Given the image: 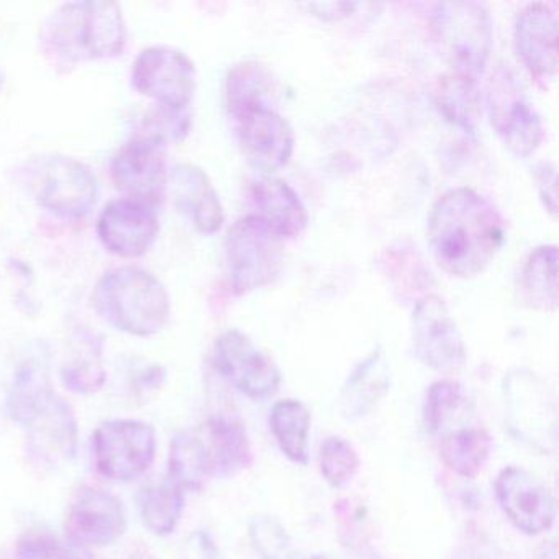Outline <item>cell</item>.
I'll use <instances>...</instances> for the list:
<instances>
[{"mask_svg":"<svg viewBox=\"0 0 559 559\" xmlns=\"http://www.w3.org/2000/svg\"><path fill=\"white\" fill-rule=\"evenodd\" d=\"M428 240L444 273L471 280L492 263L506 241V227L486 198L469 188L451 189L431 207Z\"/></svg>","mask_w":559,"mask_h":559,"instance_id":"1","label":"cell"},{"mask_svg":"<svg viewBox=\"0 0 559 559\" xmlns=\"http://www.w3.org/2000/svg\"><path fill=\"white\" fill-rule=\"evenodd\" d=\"M424 421L441 460L453 473L469 479L484 469L492 453V437L463 385L448 379L431 384Z\"/></svg>","mask_w":559,"mask_h":559,"instance_id":"2","label":"cell"},{"mask_svg":"<svg viewBox=\"0 0 559 559\" xmlns=\"http://www.w3.org/2000/svg\"><path fill=\"white\" fill-rule=\"evenodd\" d=\"M45 50L64 64L110 60L127 47V24L122 8L114 2H70L45 22Z\"/></svg>","mask_w":559,"mask_h":559,"instance_id":"3","label":"cell"},{"mask_svg":"<svg viewBox=\"0 0 559 559\" xmlns=\"http://www.w3.org/2000/svg\"><path fill=\"white\" fill-rule=\"evenodd\" d=\"M97 316L119 332L152 336L168 325L171 299L162 281L139 266H119L97 281L93 293Z\"/></svg>","mask_w":559,"mask_h":559,"instance_id":"4","label":"cell"},{"mask_svg":"<svg viewBox=\"0 0 559 559\" xmlns=\"http://www.w3.org/2000/svg\"><path fill=\"white\" fill-rule=\"evenodd\" d=\"M431 22L454 74L476 81L492 50V21L487 9L479 2H440Z\"/></svg>","mask_w":559,"mask_h":559,"instance_id":"5","label":"cell"},{"mask_svg":"<svg viewBox=\"0 0 559 559\" xmlns=\"http://www.w3.org/2000/svg\"><path fill=\"white\" fill-rule=\"evenodd\" d=\"M27 171L35 201L58 217H86L99 199L96 176L80 159L41 156L28 165Z\"/></svg>","mask_w":559,"mask_h":559,"instance_id":"6","label":"cell"},{"mask_svg":"<svg viewBox=\"0 0 559 559\" xmlns=\"http://www.w3.org/2000/svg\"><path fill=\"white\" fill-rule=\"evenodd\" d=\"M281 241L254 215L231 225L224 243L225 267L237 296L260 289L277 276L283 263Z\"/></svg>","mask_w":559,"mask_h":559,"instance_id":"7","label":"cell"},{"mask_svg":"<svg viewBox=\"0 0 559 559\" xmlns=\"http://www.w3.org/2000/svg\"><path fill=\"white\" fill-rule=\"evenodd\" d=\"M156 431L145 421H103L93 435L97 473L112 483H130L143 476L156 457Z\"/></svg>","mask_w":559,"mask_h":559,"instance_id":"8","label":"cell"},{"mask_svg":"<svg viewBox=\"0 0 559 559\" xmlns=\"http://www.w3.org/2000/svg\"><path fill=\"white\" fill-rule=\"evenodd\" d=\"M212 366L231 388L253 401L273 397L283 382L276 362L240 330H228L215 340Z\"/></svg>","mask_w":559,"mask_h":559,"instance_id":"9","label":"cell"},{"mask_svg":"<svg viewBox=\"0 0 559 559\" xmlns=\"http://www.w3.org/2000/svg\"><path fill=\"white\" fill-rule=\"evenodd\" d=\"M132 86L156 106L186 110L194 99L198 73L188 55L171 47L140 51L132 64Z\"/></svg>","mask_w":559,"mask_h":559,"instance_id":"10","label":"cell"},{"mask_svg":"<svg viewBox=\"0 0 559 559\" xmlns=\"http://www.w3.org/2000/svg\"><path fill=\"white\" fill-rule=\"evenodd\" d=\"M415 356L433 371L454 374L466 366L463 336L441 297L425 296L412 313Z\"/></svg>","mask_w":559,"mask_h":559,"instance_id":"11","label":"cell"},{"mask_svg":"<svg viewBox=\"0 0 559 559\" xmlns=\"http://www.w3.org/2000/svg\"><path fill=\"white\" fill-rule=\"evenodd\" d=\"M487 110L493 130L513 155L526 158L538 148L543 140L542 120L513 74L502 68L487 87Z\"/></svg>","mask_w":559,"mask_h":559,"instance_id":"12","label":"cell"},{"mask_svg":"<svg viewBox=\"0 0 559 559\" xmlns=\"http://www.w3.org/2000/svg\"><path fill=\"white\" fill-rule=\"evenodd\" d=\"M112 179L123 198L158 207L168 191L166 145L152 136L136 133L114 156Z\"/></svg>","mask_w":559,"mask_h":559,"instance_id":"13","label":"cell"},{"mask_svg":"<svg viewBox=\"0 0 559 559\" xmlns=\"http://www.w3.org/2000/svg\"><path fill=\"white\" fill-rule=\"evenodd\" d=\"M238 139L250 162L264 171H276L289 163L294 152V132L289 122L270 100L247 104L228 110Z\"/></svg>","mask_w":559,"mask_h":559,"instance_id":"14","label":"cell"},{"mask_svg":"<svg viewBox=\"0 0 559 559\" xmlns=\"http://www.w3.org/2000/svg\"><path fill=\"white\" fill-rule=\"evenodd\" d=\"M493 490L500 509L519 532L542 535L555 523V499L548 487L530 471L506 467L497 476Z\"/></svg>","mask_w":559,"mask_h":559,"instance_id":"15","label":"cell"},{"mask_svg":"<svg viewBox=\"0 0 559 559\" xmlns=\"http://www.w3.org/2000/svg\"><path fill=\"white\" fill-rule=\"evenodd\" d=\"M159 234L158 211L146 202L120 198L110 201L97 218V237L120 258H140Z\"/></svg>","mask_w":559,"mask_h":559,"instance_id":"16","label":"cell"},{"mask_svg":"<svg viewBox=\"0 0 559 559\" xmlns=\"http://www.w3.org/2000/svg\"><path fill=\"white\" fill-rule=\"evenodd\" d=\"M27 431L28 453L44 467L70 463L78 453V421L73 408L51 392L22 425Z\"/></svg>","mask_w":559,"mask_h":559,"instance_id":"17","label":"cell"},{"mask_svg":"<svg viewBox=\"0 0 559 559\" xmlns=\"http://www.w3.org/2000/svg\"><path fill=\"white\" fill-rule=\"evenodd\" d=\"M64 530L68 539L83 548L112 545L126 533V507L110 490L83 487L68 509Z\"/></svg>","mask_w":559,"mask_h":559,"instance_id":"18","label":"cell"},{"mask_svg":"<svg viewBox=\"0 0 559 559\" xmlns=\"http://www.w3.org/2000/svg\"><path fill=\"white\" fill-rule=\"evenodd\" d=\"M513 45L523 67L538 81L551 80L558 71V17L546 4H530L513 25Z\"/></svg>","mask_w":559,"mask_h":559,"instance_id":"19","label":"cell"},{"mask_svg":"<svg viewBox=\"0 0 559 559\" xmlns=\"http://www.w3.org/2000/svg\"><path fill=\"white\" fill-rule=\"evenodd\" d=\"M168 186L182 214L188 215L201 234H217L225 222L221 198L207 173L195 165H176L169 171Z\"/></svg>","mask_w":559,"mask_h":559,"instance_id":"20","label":"cell"},{"mask_svg":"<svg viewBox=\"0 0 559 559\" xmlns=\"http://www.w3.org/2000/svg\"><path fill=\"white\" fill-rule=\"evenodd\" d=\"M253 214L281 240L296 238L306 230L309 214L296 191L283 179L266 178L251 189Z\"/></svg>","mask_w":559,"mask_h":559,"instance_id":"21","label":"cell"},{"mask_svg":"<svg viewBox=\"0 0 559 559\" xmlns=\"http://www.w3.org/2000/svg\"><path fill=\"white\" fill-rule=\"evenodd\" d=\"M211 454L215 477L235 476L251 464V448L247 428L237 418L214 415L201 428Z\"/></svg>","mask_w":559,"mask_h":559,"instance_id":"22","label":"cell"},{"mask_svg":"<svg viewBox=\"0 0 559 559\" xmlns=\"http://www.w3.org/2000/svg\"><path fill=\"white\" fill-rule=\"evenodd\" d=\"M389 392V372L381 353H372L352 372L340 392L338 411L346 421L368 417Z\"/></svg>","mask_w":559,"mask_h":559,"instance_id":"23","label":"cell"},{"mask_svg":"<svg viewBox=\"0 0 559 559\" xmlns=\"http://www.w3.org/2000/svg\"><path fill=\"white\" fill-rule=\"evenodd\" d=\"M168 477L188 490H201L214 476L211 454L198 430H182L169 448Z\"/></svg>","mask_w":559,"mask_h":559,"instance_id":"24","label":"cell"},{"mask_svg":"<svg viewBox=\"0 0 559 559\" xmlns=\"http://www.w3.org/2000/svg\"><path fill=\"white\" fill-rule=\"evenodd\" d=\"M310 412L296 399L276 402L271 411L270 425L277 447L290 463H309Z\"/></svg>","mask_w":559,"mask_h":559,"instance_id":"25","label":"cell"},{"mask_svg":"<svg viewBox=\"0 0 559 559\" xmlns=\"http://www.w3.org/2000/svg\"><path fill=\"white\" fill-rule=\"evenodd\" d=\"M433 103L444 120L466 133L476 132L480 100L476 81L460 74H447L433 87Z\"/></svg>","mask_w":559,"mask_h":559,"instance_id":"26","label":"cell"},{"mask_svg":"<svg viewBox=\"0 0 559 559\" xmlns=\"http://www.w3.org/2000/svg\"><path fill=\"white\" fill-rule=\"evenodd\" d=\"M186 490L169 479L152 483L140 496V515L143 525L156 536H168L175 532L185 512Z\"/></svg>","mask_w":559,"mask_h":559,"instance_id":"27","label":"cell"},{"mask_svg":"<svg viewBox=\"0 0 559 559\" xmlns=\"http://www.w3.org/2000/svg\"><path fill=\"white\" fill-rule=\"evenodd\" d=\"M53 391L47 362L44 359H25L12 379L5 397V414L14 424L22 425L28 414Z\"/></svg>","mask_w":559,"mask_h":559,"instance_id":"28","label":"cell"},{"mask_svg":"<svg viewBox=\"0 0 559 559\" xmlns=\"http://www.w3.org/2000/svg\"><path fill=\"white\" fill-rule=\"evenodd\" d=\"M522 289L526 302L535 309L556 310L558 307V248L543 245L535 248L522 273Z\"/></svg>","mask_w":559,"mask_h":559,"instance_id":"29","label":"cell"},{"mask_svg":"<svg viewBox=\"0 0 559 559\" xmlns=\"http://www.w3.org/2000/svg\"><path fill=\"white\" fill-rule=\"evenodd\" d=\"M61 382L68 391L78 395H93L107 381L103 362V348L93 335L81 340L80 352L61 368Z\"/></svg>","mask_w":559,"mask_h":559,"instance_id":"30","label":"cell"},{"mask_svg":"<svg viewBox=\"0 0 559 559\" xmlns=\"http://www.w3.org/2000/svg\"><path fill=\"white\" fill-rule=\"evenodd\" d=\"M319 466L323 479L333 489L353 483L359 471V456L353 444L342 437H329L319 450Z\"/></svg>","mask_w":559,"mask_h":559,"instance_id":"31","label":"cell"},{"mask_svg":"<svg viewBox=\"0 0 559 559\" xmlns=\"http://www.w3.org/2000/svg\"><path fill=\"white\" fill-rule=\"evenodd\" d=\"M248 533L260 559H299L289 533L276 516H254L248 526Z\"/></svg>","mask_w":559,"mask_h":559,"instance_id":"32","label":"cell"},{"mask_svg":"<svg viewBox=\"0 0 559 559\" xmlns=\"http://www.w3.org/2000/svg\"><path fill=\"white\" fill-rule=\"evenodd\" d=\"M17 559H94L83 546L45 530H31L17 543Z\"/></svg>","mask_w":559,"mask_h":559,"instance_id":"33","label":"cell"},{"mask_svg":"<svg viewBox=\"0 0 559 559\" xmlns=\"http://www.w3.org/2000/svg\"><path fill=\"white\" fill-rule=\"evenodd\" d=\"M189 129H191V114L188 109L178 110L156 106L155 109L146 114L139 133L159 140L166 145L169 140L178 142V140L185 139Z\"/></svg>","mask_w":559,"mask_h":559,"instance_id":"34","label":"cell"},{"mask_svg":"<svg viewBox=\"0 0 559 559\" xmlns=\"http://www.w3.org/2000/svg\"><path fill=\"white\" fill-rule=\"evenodd\" d=\"M536 186L546 211L556 217L558 211V173L552 163H539L535 169Z\"/></svg>","mask_w":559,"mask_h":559,"instance_id":"35","label":"cell"},{"mask_svg":"<svg viewBox=\"0 0 559 559\" xmlns=\"http://www.w3.org/2000/svg\"><path fill=\"white\" fill-rule=\"evenodd\" d=\"M181 559H222V556L214 538L204 530H198L182 546Z\"/></svg>","mask_w":559,"mask_h":559,"instance_id":"36","label":"cell"},{"mask_svg":"<svg viewBox=\"0 0 559 559\" xmlns=\"http://www.w3.org/2000/svg\"><path fill=\"white\" fill-rule=\"evenodd\" d=\"M166 381V371L158 365L148 366V368L142 369L136 374L135 379V391L139 394H145V392L156 391L162 388Z\"/></svg>","mask_w":559,"mask_h":559,"instance_id":"37","label":"cell"},{"mask_svg":"<svg viewBox=\"0 0 559 559\" xmlns=\"http://www.w3.org/2000/svg\"><path fill=\"white\" fill-rule=\"evenodd\" d=\"M307 8H309V11L313 12V15H319V17L329 21V19L345 17V15L340 14L338 11L353 14L356 4H336V2H332V4H309Z\"/></svg>","mask_w":559,"mask_h":559,"instance_id":"38","label":"cell"},{"mask_svg":"<svg viewBox=\"0 0 559 559\" xmlns=\"http://www.w3.org/2000/svg\"><path fill=\"white\" fill-rule=\"evenodd\" d=\"M310 559H326L325 556H319V555H316V556H312V558Z\"/></svg>","mask_w":559,"mask_h":559,"instance_id":"39","label":"cell"}]
</instances>
